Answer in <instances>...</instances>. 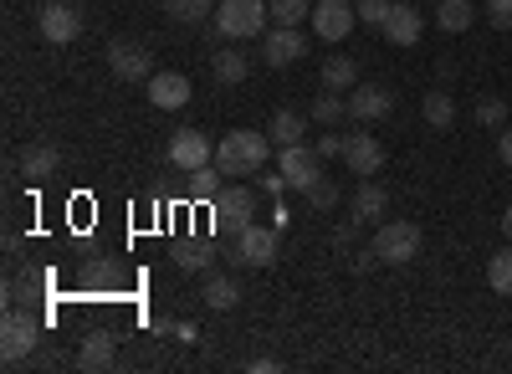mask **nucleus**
Masks as SVG:
<instances>
[{"instance_id": "nucleus-1", "label": "nucleus", "mask_w": 512, "mask_h": 374, "mask_svg": "<svg viewBox=\"0 0 512 374\" xmlns=\"http://www.w3.org/2000/svg\"><path fill=\"white\" fill-rule=\"evenodd\" d=\"M277 144L267 134H256V129H231L221 144H216V164H221V175L226 180H246L256 170H267V154Z\"/></svg>"}, {"instance_id": "nucleus-2", "label": "nucleus", "mask_w": 512, "mask_h": 374, "mask_svg": "<svg viewBox=\"0 0 512 374\" xmlns=\"http://www.w3.org/2000/svg\"><path fill=\"white\" fill-rule=\"evenodd\" d=\"M267 21H272V6L267 0H221L216 11V26L226 41H251V36H267Z\"/></svg>"}, {"instance_id": "nucleus-3", "label": "nucleus", "mask_w": 512, "mask_h": 374, "mask_svg": "<svg viewBox=\"0 0 512 374\" xmlns=\"http://www.w3.org/2000/svg\"><path fill=\"white\" fill-rule=\"evenodd\" d=\"M374 257L379 267H405L420 257V226L415 221H379L374 226Z\"/></svg>"}, {"instance_id": "nucleus-4", "label": "nucleus", "mask_w": 512, "mask_h": 374, "mask_svg": "<svg viewBox=\"0 0 512 374\" xmlns=\"http://www.w3.org/2000/svg\"><path fill=\"white\" fill-rule=\"evenodd\" d=\"M256 221V195H251V185H226L216 200H210V226L216 231H246Z\"/></svg>"}, {"instance_id": "nucleus-5", "label": "nucleus", "mask_w": 512, "mask_h": 374, "mask_svg": "<svg viewBox=\"0 0 512 374\" xmlns=\"http://www.w3.org/2000/svg\"><path fill=\"white\" fill-rule=\"evenodd\" d=\"M36 339H41L36 318H31V313H21V308H11V313H6V323H0V359H6V364L31 359Z\"/></svg>"}, {"instance_id": "nucleus-6", "label": "nucleus", "mask_w": 512, "mask_h": 374, "mask_svg": "<svg viewBox=\"0 0 512 374\" xmlns=\"http://www.w3.org/2000/svg\"><path fill=\"white\" fill-rule=\"evenodd\" d=\"M308 57V31L303 26H267L262 36V62L267 67H292Z\"/></svg>"}, {"instance_id": "nucleus-7", "label": "nucleus", "mask_w": 512, "mask_h": 374, "mask_svg": "<svg viewBox=\"0 0 512 374\" xmlns=\"http://www.w3.org/2000/svg\"><path fill=\"white\" fill-rule=\"evenodd\" d=\"M354 21H359L354 0H318L313 16H308V26L318 31V41H344L354 31Z\"/></svg>"}, {"instance_id": "nucleus-8", "label": "nucleus", "mask_w": 512, "mask_h": 374, "mask_svg": "<svg viewBox=\"0 0 512 374\" xmlns=\"http://www.w3.org/2000/svg\"><path fill=\"white\" fill-rule=\"evenodd\" d=\"M277 226H246V231H236V257H241V267H272L277 262Z\"/></svg>"}, {"instance_id": "nucleus-9", "label": "nucleus", "mask_w": 512, "mask_h": 374, "mask_svg": "<svg viewBox=\"0 0 512 374\" xmlns=\"http://www.w3.org/2000/svg\"><path fill=\"white\" fill-rule=\"evenodd\" d=\"M108 67L123 82H149L154 77V57H149V47H139V41H108Z\"/></svg>"}, {"instance_id": "nucleus-10", "label": "nucleus", "mask_w": 512, "mask_h": 374, "mask_svg": "<svg viewBox=\"0 0 512 374\" xmlns=\"http://www.w3.org/2000/svg\"><path fill=\"white\" fill-rule=\"evenodd\" d=\"M169 164L175 170H200V164H216V144H210L200 129H175V139H169Z\"/></svg>"}, {"instance_id": "nucleus-11", "label": "nucleus", "mask_w": 512, "mask_h": 374, "mask_svg": "<svg viewBox=\"0 0 512 374\" xmlns=\"http://www.w3.org/2000/svg\"><path fill=\"white\" fill-rule=\"evenodd\" d=\"M277 170L287 175V185L308 190L318 175H323V154L313 144H292V149H277Z\"/></svg>"}, {"instance_id": "nucleus-12", "label": "nucleus", "mask_w": 512, "mask_h": 374, "mask_svg": "<svg viewBox=\"0 0 512 374\" xmlns=\"http://www.w3.org/2000/svg\"><path fill=\"white\" fill-rule=\"evenodd\" d=\"M390 108H395V93L379 88V82H359V88L349 93V118L354 123H379V118H390Z\"/></svg>"}, {"instance_id": "nucleus-13", "label": "nucleus", "mask_w": 512, "mask_h": 374, "mask_svg": "<svg viewBox=\"0 0 512 374\" xmlns=\"http://www.w3.org/2000/svg\"><path fill=\"white\" fill-rule=\"evenodd\" d=\"M344 164H349L359 180H374V175L384 170V144H379L374 134H349V144H344Z\"/></svg>"}, {"instance_id": "nucleus-14", "label": "nucleus", "mask_w": 512, "mask_h": 374, "mask_svg": "<svg viewBox=\"0 0 512 374\" xmlns=\"http://www.w3.org/2000/svg\"><path fill=\"white\" fill-rule=\"evenodd\" d=\"M190 93H195V88H190L185 72H154V77H149V103L164 108V113H180V108L190 103Z\"/></svg>"}, {"instance_id": "nucleus-15", "label": "nucleus", "mask_w": 512, "mask_h": 374, "mask_svg": "<svg viewBox=\"0 0 512 374\" xmlns=\"http://www.w3.org/2000/svg\"><path fill=\"white\" fill-rule=\"evenodd\" d=\"M36 31L47 36V41H57V47H67V41L82 31V16H77L72 6H62V0H47V6H41V16H36Z\"/></svg>"}, {"instance_id": "nucleus-16", "label": "nucleus", "mask_w": 512, "mask_h": 374, "mask_svg": "<svg viewBox=\"0 0 512 374\" xmlns=\"http://www.w3.org/2000/svg\"><path fill=\"white\" fill-rule=\"evenodd\" d=\"M62 170V149L57 144H47V139H36V144H26V154H21V175L31 180V185H41V180H52Z\"/></svg>"}, {"instance_id": "nucleus-17", "label": "nucleus", "mask_w": 512, "mask_h": 374, "mask_svg": "<svg viewBox=\"0 0 512 374\" xmlns=\"http://www.w3.org/2000/svg\"><path fill=\"white\" fill-rule=\"evenodd\" d=\"M349 211H354V226H379V221H390V190H384V185H359Z\"/></svg>"}, {"instance_id": "nucleus-18", "label": "nucleus", "mask_w": 512, "mask_h": 374, "mask_svg": "<svg viewBox=\"0 0 512 374\" xmlns=\"http://www.w3.org/2000/svg\"><path fill=\"white\" fill-rule=\"evenodd\" d=\"M384 36L395 41V47H415V41L425 36V16L415 11V6H390V21H384Z\"/></svg>"}, {"instance_id": "nucleus-19", "label": "nucleus", "mask_w": 512, "mask_h": 374, "mask_svg": "<svg viewBox=\"0 0 512 374\" xmlns=\"http://www.w3.org/2000/svg\"><path fill=\"white\" fill-rule=\"evenodd\" d=\"M210 262H216V246H210V236H180V241H175V267H180V272H190V277L200 272V277H205Z\"/></svg>"}, {"instance_id": "nucleus-20", "label": "nucleus", "mask_w": 512, "mask_h": 374, "mask_svg": "<svg viewBox=\"0 0 512 374\" xmlns=\"http://www.w3.org/2000/svg\"><path fill=\"white\" fill-rule=\"evenodd\" d=\"M267 139L277 149H292V144H303L308 139V113H297V108H277L272 123H267Z\"/></svg>"}, {"instance_id": "nucleus-21", "label": "nucleus", "mask_w": 512, "mask_h": 374, "mask_svg": "<svg viewBox=\"0 0 512 374\" xmlns=\"http://www.w3.org/2000/svg\"><path fill=\"white\" fill-rule=\"evenodd\" d=\"M205 308H216V313H231L241 303V282L236 277H221V272H205Z\"/></svg>"}, {"instance_id": "nucleus-22", "label": "nucleus", "mask_w": 512, "mask_h": 374, "mask_svg": "<svg viewBox=\"0 0 512 374\" xmlns=\"http://www.w3.org/2000/svg\"><path fill=\"white\" fill-rule=\"evenodd\" d=\"M113 354H118V339L108 334V328H98V334H88V339H82V349H77V364H82V369H108V364H113Z\"/></svg>"}, {"instance_id": "nucleus-23", "label": "nucleus", "mask_w": 512, "mask_h": 374, "mask_svg": "<svg viewBox=\"0 0 512 374\" xmlns=\"http://www.w3.org/2000/svg\"><path fill=\"white\" fill-rule=\"evenodd\" d=\"M323 88H333V93L359 88V62H354V57H344V52L323 57Z\"/></svg>"}, {"instance_id": "nucleus-24", "label": "nucleus", "mask_w": 512, "mask_h": 374, "mask_svg": "<svg viewBox=\"0 0 512 374\" xmlns=\"http://www.w3.org/2000/svg\"><path fill=\"white\" fill-rule=\"evenodd\" d=\"M210 62H216V67H210V72H216V82H226V88L246 82V72H251V57H246L241 47H226V52H216Z\"/></svg>"}, {"instance_id": "nucleus-25", "label": "nucleus", "mask_w": 512, "mask_h": 374, "mask_svg": "<svg viewBox=\"0 0 512 374\" xmlns=\"http://www.w3.org/2000/svg\"><path fill=\"white\" fill-rule=\"evenodd\" d=\"M477 21V11H472V0H441V11H436V26L446 31V36H461L466 26Z\"/></svg>"}, {"instance_id": "nucleus-26", "label": "nucleus", "mask_w": 512, "mask_h": 374, "mask_svg": "<svg viewBox=\"0 0 512 374\" xmlns=\"http://www.w3.org/2000/svg\"><path fill=\"white\" fill-rule=\"evenodd\" d=\"M221 190H226L221 164H200V170H190V200H216Z\"/></svg>"}, {"instance_id": "nucleus-27", "label": "nucleus", "mask_w": 512, "mask_h": 374, "mask_svg": "<svg viewBox=\"0 0 512 374\" xmlns=\"http://www.w3.org/2000/svg\"><path fill=\"white\" fill-rule=\"evenodd\" d=\"M344 118H349V98H344V93H333V88H323L318 103H313V123L333 129V123H344Z\"/></svg>"}, {"instance_id": "nucleus-28", "label": "nucleus", "mask_w": 512, "mask_h": 374, "mask_svg": "<svg viewBox=\"0 0 512 374\" xmlns=\"http://www.w3.org/2000/svg\"><path fill=\"white\" fill-rule=\"evenodd\" d=\"M420 113H425V123H431V129H451L456 123V103H451V93H425V103H420Z\"/></svg>"}, {"instance_id": "nucleus-29", "label": "nucleus", "mask_w": 512, "mask_h": 374, "mask_svg": "<svg viewBox=\"0 0 512 374\" xmlns=\"http://www.w3.org/2000/svg\"><path fill=\"white\" fill-rule=\"evenodd\" d=\"M487 287L502 298H512V246H502V252L487 262Z\"/></svg>"}, {"instance_id": "nucleus-30", "label": "nucleus", "mask_w": 512, "mask_h": 374, "mask_svg": "<svg viewBox=\"0 0 512 374\" xmlns=\"http://www.w3.org/2000/svg\"><path fill=\"white\" fill-rule=\"evenodd\" d=\"M164 11L180 26H200V21H210V0H164Z\"/></svg>"}, {"instance_id": "nucleus-31", "label": "nucleus", "mask_w": 512, "mask_h": 374, "mask_svg": "<svg viewBox=\"0 0 512 374\" xmlns=\"http://www.w3.org/2000/svg\"><path fill=\"white\" fill-rule=\"evenodd\" d=\"M272 6V21L277 26H303L313 16V0H267Z\"/></svg>"}, {"instance_id": "nucleus-32", "label": "nucleus", "mask_w": 512, "mask_h": 374, "mask_svg": "<svg viewBox=\"0 0 512 374\" xmlns=\"http://www.w3.org/2000/svg\"><path fill=\"white\" fill-rule=\"evenodd\" d=\"M390 6H395V0H359V26L364 31H384V21H390Z\"/></svg>"}, {"instance_id": "nucleus-33", "label": "nucleus", "mask_w": 512, "mask_h": 374, "mask_svg": "<svg viewBox=\"0 0 512 374\" xmlns=\"http://www.w3.org/2000/svg\"><path fill=\"white\" fill-rule=\"evenodd\" d=\"M477 123L482 129H507V103L502 98H482L477 103Z\"/></svg>"}, {"instance_id": "nucleus-34", "label": "nucleus", "mask_w": 512, "mask_h": 374, "mask_svg": "<svg viewBox=\"0 0 512 374\" xmlns=\"http://www.w3.org/2000/svg\"><path fill=\"white\" fill-rule=\"evenodd\" d=\"M308 205H313V211H328V205H338V185H333L328 175H318V180L308 185Z\"/></svg>"}, {"instance_id": "nucleus-35", "label": "nucleus", "mask_w": 512, "mask_h": 374, "mask_svg": "<svg viewBox=\"0 0 512 374\" xmlns=\"http://www.w3.org/2000/svg\"><path fill=\"white\" fill-rule=\"evenodd\" d=\"M344 144H349V134H323L313 149H318L323 159H344Z\"/></svg>"}, {"instance_id": "nucleus-36", "label": "nucleus", "mask_w": 512, "mask_h": 374, "mask_svg": "<svg viewBox=\"0 0 512 374\" xmlns=\"http://www.w3.org/2000/svg\"><path fill=\"white\" fill-rule=\"evenodd\" d=\"M256 185H262V190L277 200V195L287 190V175H282V170H256Z\"/></svg>"}, {"instance_id": "nucleus-37", "label": "nucleus", "mask_w": 512, "mask_h": 374, "mask_svg": "<svg viewBox=\"0 0 512 374\" xmlns=\"http://www.w3.org/2000/svg\"><path fill=\"white\" fill-rule=\"evenodd\" d=\"M487 16H492V26H497V31H507V26H512V6H487Z\"/></svg>"}, {"instance_id": "nucleus-38", "label": "nucleus", "mask_w": 512, "mask_h": 374, "mask_svg": "<svg viewBox=\"0 0 512 374\" xmlns=\"http://www.w3.org/2000/svg\"><path fill=\"white\" fill-rule=\"evenodd\" d=\"M497 154H502V164L512 170V129H502V134H497Z\"/></svg>"}, {"instance_id": "nucleus-39", "label": "nucleus", "mask_w": 512, "mask_h": 374, "mask_svg": "<svg viewBox=\"0 0 512 374\" xmlns=\"http://www.w3.org/2000/svg\"><path fill=\"white\" fill-rule=\"evenodd\" d=\"M374 267H379V257H374V246H369V252H359V257H354V272H374Z\"/></svg>"}, {"instance_id": "nucleus-40", "label": "nucleus", "mask_w": 512, "mask_h": 374, "mask_svg": "<svg viewBox=\"0 0 512 374\" xmlns=\"http://www.w3.org/2000/svg\"><path fill=\"white\" fill-rule=\"evenodd\" d=\"M246 369H251V374H272V369H277V359H251Z\"/></svg>"}, {"instance_id": "nucleus-41", "label": "nucleus", "mask_w": 512, "mask_h": 374, "mask_svg": "<svg viewBox=\"0 0 512 374\" xmlns=\"http://www.w3.org/2000/svg\"><path fill=\"white\" fill-rule=\"evenodd\" d=\"M502 236L512 241V205H507V211H502Z\"/></svg>"}, {"instance_id": "nucleus-42", "label": "nucleus", "mask_w": 512, "mask_h": 374, "mask_svg": "<svg viewBox=\"0 0 512 374\" xmlns=\"http://www.w3.org/2000/svg\"><path fill=\"white\" fill-rule=\"evenodd\" d=\"M487 6H512V0H487Z\"/></svg>"}]
</instances>
